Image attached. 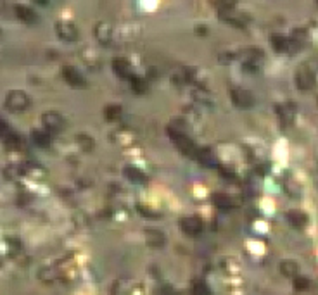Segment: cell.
I'll use <instances>...</instances> for the list:
<instances>
[{"label": "cell", "instance_id": "1", "mask_svg": "<svg viewBox=\"0 0 318 295\" xmlns=\"http://www.w3.org/2000/svg\"><path fill=\"white\" fill-rule=\"evenodd\" d=\"M168 135L173 140V144L177 145V148L182 152L183 155H187V157H196L197 155V150L199 148L196 147V144L192 142V138L187 137V133L180 132L178 128H168Z\"/></svg>", "mask_w": 318, "mask_h": 295}, {"label": "cell", "instance_id": "2", "mask_svg": "<svg viewBox=\"0 0 318 295\" xmlns=\"http://www.w3.org/2000/svg\"><path fill=\"white\" fill-rule=\"evenodd\" d=\"M31 106V99L23 90H10L5 95V107L10 113H23Z\"/></svg>", "mask_w": 318, "mask_h": 295}, {"label": "cell", "instance_id": "3", "mask_svg": "<svg viewBox=\"0 0 318 295\" xmlns=\"http://www.w3.org/2000/svg\"><path fill=\"white\" fill-rule=\"evenodd\" d=\"M294 81H296V87H298L301 92H310L312 88H315L317 76L312 69L306 68V66H303V68H299L298 71H296Z\"/></svg>", "mask_w": 318, "mask_h": 295}, {"label": "cell", "instance_id": "4", "mask_svg": "<svg viewBox=\"0 0 318 295\" xmlns=\"http://www.w3.org/2000/svg\"><path fill=\"white\" fill-rule=\"evenodd\" d=\"M230 100L239 109H251V107L256 104V99H254L253 93L249 90H244V88H232Z\"/></svg>", "mask_w": 318, "mask_h": 295}, {"label": "cell", "instance_id": "5", "mask_svg": "<svg viewBox=\"0 0 318 295\" xmlns=\"http://www.w3.org/2000/svg\"><path fill=\"white\" fill-rule=\"evenodd\" d=\"M42 125L47 132L59 133L66 128V119L62 118L57 111H47V113L42 116Z\"/></svg>", "mask_w": 318, "mask_h": 295}, {"label": "cell", "instance_id": "6", "mask_svg": "<svg viewBox=\"0 0 318 295\" xmlns=\"http://www.w3.org/2000/svg\"><path fill=\"white\" fill-rule=\"evenodd\" d=\"M220 19L223 21V23L234 26V28H246V26L249 24V17L244 16V14L241 12H235L234 9H223L220 10Z\"/></svg>", "mask_w": 318, "mask_h": 295}, {"label": "cell", "instance_id": "7", "mask_svg": "<svg viewBox=\"0 0 318 295\" xmlns=\"http://www.w3.org/2000/svg\"><path fill=\"white\" fill-rule=\"evenodd\" d=\"M55 33L61 40L64 42H76L80 33H78V28L69 21H59L55 23Z\"/></svg>", "mask_w": 318, "mask_h": 295}, {"label": "cell", "instance_id": "8", "mask_svg": "<svg viewBox=\"0 0 318 295\" xmlns=\"http://www.w3.org/2000/svg\"><path fill=\"white\" fill-rule=\"evenodd\" d=\"M62 78H64L66 83L73 88L87 87V80H85V78L81 76V73H78L76 68H73V66H64V68H62Z\"/></svg>", "mask_w": 318, "mask_h": 295}, {"label": "cell", "instance_id": "9", "mask_svg": "<svg viewBox=\"0 0 318 295\" xmlns=\"http://www.w3.org/2000/svg\"><path fill=\"white\" fill-rule=\"evenodd\" d=\"M180 228L189 237H197L203 231V221L197 216H185V218L180 219Z\"/></svg>", "mask_w": 318, "mask_h": 295}, {"label": "cell", "instance_id": "10", "mask_svg": "<svg viewBox=\"0 0 318 295\" xmlns=\"http://www.w3.org/2000/svg\"><path fill=\"white\" fill-rule=\"evenodd\" d=\"M296 104L293 102H284L280 104V106H277V114H279V119H280V125L284 126V128H287V126H291L294 123V118H296Z\"/></svg>", "mask_w": 318, "mask_h": 295}, {"label": "cell", "instance_id": "11", "mask_svg": "<svg viewBox=\"0 0 318 295\" xmlns=\"http://www.w3.org/2000/svg\"><path fill=\"white\" fill-rule=\"evenodd\" d=\"M144 235H145L147 245L152 249H161L166 244V237H164V233L161 230H158V228H147V230L144 231Z\"/></svg>", "mask_w": 318, "mask_h": 295}, {"label": "cell", "instance_id": "12", "mask_svg": "<svg viewBox=\"0 0 318 295\" xmlns=\"http://www.w3.org/2000/svg\"><path fill=\"white\" fill-rule=\"evenodd\" d=\"M93 33H95V38L99 40L100 43H104V45H109V43L113 42L114 33H113V28L107 23H97Z\"/></svg>", "mask_w": 318, "mask_h": 295}, {"label": "cell", "instance_id": "13", "mask_svg": "<svg viewBox=\"0 0 318 295\" xmlns=\"http://www.w3.org/2000/svg\"><path fill=\"white\" fill-rule=\"evenodd\" d=\"M113 71L116 74H118L119 78H125V80H130V78L133 76V69H132V64H130L126 59L119 57V59H114L113 61Z\"/></svg>", "mask_w": 318, "mask_h": 295}, {"label": "cell", "instance_id": "14", "mask_svg": "<svg viewBox=\"0 0 318 295\" xmlns=\"http://www.w3.org/2000/svg\"><path fill=\"white\" fill-rule=\"evenodd\" d=\"M286 218H287V221H289L291 226L299 228V230L308 225V216H306L303 211H299V209H293V211H289L286 214Z\"/></svg>", "mask_w": 318, "mask_h": 295}, {"label": "cell", "instance_id": "15", "mask_svg": "<svg viewBox=\"0 0 318 295\" xmlns=\"http://www.w3.org/2000/svg\"><path fill=\"white\" fill-rule=\"evenodd\" d=\"M125 178L132 183H137V185H142V183L147 181V176L142 169H138L135 166H126L125 167Z\"/></svg>", "mask_w": 318, "mask_h": 295}, {"label": "cell", "instance_id": "16", "mask_svg": "<svg viewBox=\"0 0 318 295\" xmlns=\"http://www.w3.org/2000/svg\"><path fill=\"white\" fill-rule=\"evenodd\" d=\"M213 204L218 209H222V211H228V209L237 205L234 202V199H232L230 195H227V193H215V195H213Z\"/></svg>", "mask_w": 318, "mask_h": 295}, {"label": "cell", "instance_id": "17", "mask_svg": "<svg viewBox=\"0 0 318 295\" xmlns=\"http://www.w3.org/2000/svg\"><path fill=\"white\" fill-rule=\"evenodd\" d=\"M280 273L286 278H296L299 275V264L293 259H286L280 263Z\"/></svg>", "mask_w": 318, "mask_h": 295}, {"label": "cell", "instance_id": "18", "mask_svg": "<svg viewBox=\"0 0 318 295\" xmlns=\"http://www.w3.org/2000/svg\"><path fill=\"white\" fill-rule=\"evenodd\" d=\"M14 10H16V16L19 17L23 23L31 24L36 21V12L33 9H29L28 5H16V9Z\"/></svg>", "mask_w": 318, "mask_h": 295}, {"label": "cell", "instance_id": "19", "mask_svg": "<svg viewBox=\"0 0 318 295\" xmlns=\"http://www.w3.org/2000/svg\"><path fill=\"white\" fill-rule=\"evenodd\" d=\"M196 159L206 167H215L216 166V159H215V155H213V152L209 150V148H199V150H197Z\"/></svg>", "mask_w": 318, "mask_h": 295}, {"label": "cell", "instance_id": "20", "mask_svg": "<svg viewBox=\"0 0 318 295\" xmlns=\"http://www.w3.org/2000/svg\"><path fill=\"white\" fill-rule=\"evenodd\" d=\"M31 140L38 147H48L50 145V135H48L47 130H35L31 133Z\"/></svg>", "mask_w": 318, "mask_h": 295}, {"label": "cell", "instance_id": "21", "mask_svg": "<svg viewBox=\"0 0 318 295\" xmlns=\"http://www.w3.org/2000/svg\"><path fill=\"white\" fill-rule=\"evenodd\" d=\"M270 42H272V47L275 48L277 52H287L291 48L289 38H286L284 35H272Z\"/></svg>", "mask_w": 318, "mask_h": 295}, {"label": "cell", "instance_id": "22", "mask_svg": "<svg viewBox=\"0 0 318 295\" xmlns=\"http://www.w3.org/2000/svg\"><path fill=\"white\" fill-rule=\"evenodd\" d=\"M130 88H132L135 93H145L147 92V83H145L144 78L137 76V74H133L132 78H130Z\"/></svg>", "mask_w": 318, "mask_h": 295}, {"label": "cell", "instance_id": "23", "mask_svg": "<svg viewBox=\"0 0 318 295\" xmlns=\"http://www.w3.org/2000/svg\"><path fill=\"white\" fill-rule=\"evenodd\" d=\"M121 113H123V109L119 106H116V104L106 106V109H104V116H106V119H109V121H116V119H119L121 118Z\"/></svg>", "mask_w": 318, "mask_h": 295}, {"label": "cell", "instance_id": "24", "mask_svg": "<svg viewBox=\"0 0 318 295\" xmlns=\"http://www.w3.org/2000/svg\"><path fill=\"white\" fill-rule=\"evenodd\" d=\"M38 276H40V280H43V282L52 283V282H55V280L59 278V273L55 271L54 268H43V270H40Z\"/></svg>", "mask_w": 318, "mask_h": 295}, {"label": "cell", "instance_id": "25", "mask_svg": "<svg viewBox=\"0 0 318 295\" xmlns=\"http://www.w3.org/2000/svg\"><path fill=\"white\" fill-rule=\"evenodd\" d=\"M208 2L218 10H223V9H234L239 0H208Z\"/></svg>", "mask_w": 318, "mask_h": 295}, {"label": "cell", "instance_id": "26", "mask_svg": "<svg viewBox=\"0 0 318 295\" xmlns=\"http://www.w3.org/2000/svg\"><path fill=\"white\" fill-rule=\"evenodd\" d=\"M14 135H16V133L10 130V126L7 125L5 121H2V119H0V140L5 144V142L9 140V138H12Z\"/></svg>", "mask_w": 318, "mask_h": 295}, {"label": "cell", "instance_id": "27", "mask_svg": "<svg viewBox=\"0 0 318 295\" xmlns=\"http://www.w3.org/2000/svg\"><path fill=\"white\" fill-rule=\"evenodd\" d=\"M76 142L81 145V148H83V150H92L93 145H95V144H93V138L85 135V133H80V135L76 137Z\"/></svg>", "mask_w": 318, "mask_h": 295}, {"label": "cell", "instance_id": "28", "mask_svg": "<svg viewBox=\"0 0 318 295\" xmlns=\"http://www.w3.org/2000/svg\"><path fill=\"white\" fill-rule=\"evenodd\" d=\"M208 285H206L204 282H201V280H196V282L192 283V295H209Z\"/></svg>", "mask_w": 318, "mask_h": 295}, {"label": "cell", "instance_id": "29", "mask_svg": "<svg viewBox=\"0 0 318 295\" xmlns=\"http://www.w3.org/2000/svg\"><path fill=\"white\" fill-rule=\"evenodd\" d=\"M294 280V289L299 290V292H306V290L310 289V280L306 278V276H296Z\"/></svg>", "mask_w": 318, "mask_h": 295}, {"label": "cell", "instance_id": "30", "mask_svg": "<svg viewBox=\"0 0 318 295\" xmlns=\"http://www.w3.org/2000/svg\"><path fill=\"white\" fill-rule=\"evenodd\" d=\"M24 173V169H23V166H9L5 169V176L9 178V180H17V178L21 176V174Z\"/></svg>", "mask_w": 318, "mask_h": 295}, {"label": "cell", "instance_id": "31", "mask_svg": "<svg viewBox=\"0 0 318 295\" xmlns=\"http://www.w3.org/2000/svg\"><path fill=\"white\" fill-rule=\"evenodd\" d=\"M35 2H36V3H40V5H45L47 0H35Z\"/></svg>", "mask_w": 318, "mask_h": 295}, {"label": "cell", "instance_id": "32", "mask_svg": "<svg viewBox=\"0 0 318 295\" xmlns=\"http://www.w3.org/2000/svg\"><path fill=\"white\" fill-rule=\"evenodd\" d=\"M0 33H2V31H0Z\"/></svg>", "mask_w": 318, "mask_h": 295}]
</instances>
